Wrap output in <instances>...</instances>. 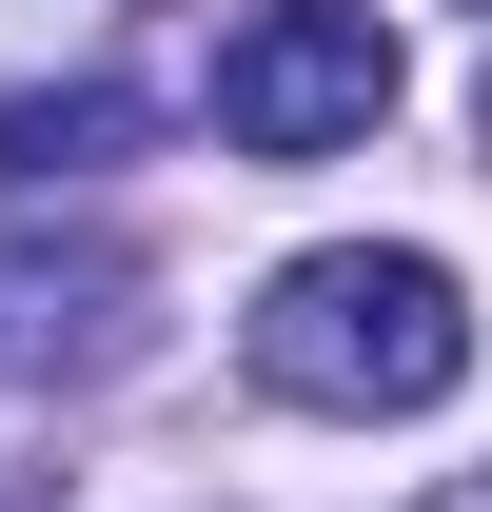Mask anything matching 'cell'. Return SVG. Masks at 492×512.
I'll list each match as a JSON object with an SVG mask.
<instances>
[{
    "instance_id": "6da1fadb",
    "label": "cell",
    "mask_w": 492,
    "mask_h": 512,
    "mask_svg": "<svg viewBox=\"0 0 492 512\" xmlns=\"http://www.w3.org/2000/svg\"><path fill=\"white\" fill-rule=\"evenodd\" d=\"M453 375H473V296L414 237H335L256 296V394H296V414H433Z\"/></svg>"
},
{
    "instance_id": "277c9868",
    "label": "cell",
    "mask_w": 492,
    "mask_h": 512,
    "mask_svg": "<svg viewBox=\"0 0 492 512\" xmlns=\"http://www.w3.org/2000/svg\"><path fill=\"white\" fill-rule=\"evenodd\" d=\"M473 119H492V99H473Z\"/></svg>"
},
{
    "instance_id": "7a4b0ae2",
    "label": "cell",
    "mask_w": 492,
    "mask_h": 512,
    "mask_svg": "<svg viewBox=\"0 0 492 512\" xmlns=\"http://www.w3.org/2000/svg\"><path fill=\"white\" fill-rule=\"evenodd\" d=\"M394 119V20L374 0H256L217 40V138L237 158H335Z\"/></svg>"
},
{
    "instance_id": "3957f363",
    "label": "cell",
    "mask_w": 492,
    "mask_h": 512,
    "mask_svg": "<svg viewBox=\"0 0 492 512\" xmlns=\"http://www.w3.org/2000/svg\"><path fill=\"white\" fill-rule=\"evenodd\" d=\"M119 79H79V99H0V178H79V158H119Z\"/></svg>"
}]
</instances>
